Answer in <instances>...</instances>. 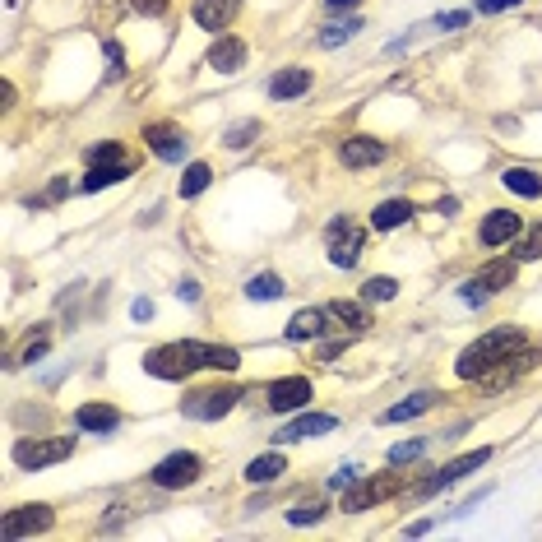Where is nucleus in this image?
<instances>
[{
  "label": "nucleus",
  "mask_w": 542,
  "mask_h": 542,
  "mask_svg": "<svg viewBox=\"0 0 542 542\" xmlns=\"http://www.w3.org/2000/svg\"><path fill=\"white\" fill-rule=\"evenodd\" d=\"M241 353L227 348V343H163V348H149L144 353V371L158 380H186L195 371H237Z\"/></svg>",
  "instance_id": "f257e3e1"
},
{
  "label": "nucleus",
  "mask_w": 542,
  "mask_h": 542,
  "mask_svg": "<svg viewBox=\"0 0 542 542\" xmlns=\"http://www.w3.org/2000/svg\"><path fill=\"white\" fill-rule=\"evenodd\" d=\"M181 297H186V302H200V283H195V278H186V283H181Z\"/></svg>",
  "instance_id": "58836bf2"
},
{
  "label": "nucleus",
  "mask_w": 542,
  "mask_h": 542,
  "mask_svg": "<svg viewBox=\"0 0 542 542\" xmlns=\"http://www.w3.org/2000/svg\"><path fill=\"white\" fill-rule=\"evenodd\" d=\"M394 292H399V283H394V278H371V283L362 288V297H371V302H390Z\"/></svg>",
  "instance_id": "473e14b6"
},
{
  "label": "nucleus",
  "mask_w": 542,
  "mask_h": 542,
  "mask_svg": "<svg viewBox=\"0 0 542 542\" xmlns=\"http://www.w3.org/2000/svg\"><path fill=\"white\" fill-rule=\"evenodd\" d=\"M130 5H135L139 14H163L167 5H172V0H130Z\"/></svg>",
  "instance_id": "c9c22d12"
},
{
  "label": "nucleus",
  "mask_w": 542,
  "mask_h": 542,
  "mask_svg": "<svg viewBox=\"0 0 542 542\" xmlns=\"http://www.w3.org/2000/svg\"><path fill=\"white\" fill-rule=\"evenodd\" d=\"M209 181H214V172H209V163H190L186 167V177H181V195H200L204 186H209Z\"/></svg>",
  "instance_id": "cd10ccee"
},
{
  "label": "nucleus",
  "mask_w": 542,
  "mask_h": 542,
  "mask_svg": "<svg viewBox=\"0 0 542 542\" xmlns=\"http://www.w3.org/2000/svg\"><path fill=\"white\" fill-rule=\"evenodd\" d=\"M492 459V450H468V454H459V459H450V464L436 473V478H427L422 487H417V496H436V492H445V487H454L459 478H468L473 468H482Z\"/></svg>",
  "instance_id": "6e6552de"
},
{
  "label": "nucleus",
  "mask_w": 542,
  "mask_h": 542,
  "mask_svg": "<svg viewBox=\"0 0 542 542\" xmlns=\"http://www.w3.org/2000/svg\"><path fill=\"white\" fill-rule=\"evenodd\" d=\"M524 348V334L519 329H492V334H482L478 343H468L464 353H459V380H478V376H492L496 366L515 362V353Z\"/></svg>",
  "instance_id": "f03ea898"
},
{
  "label": "nucleus",
  "mask_w": 542,
  "mask_h": 542,
  "mask_svg": "<svg viewBox=\"0 0 542 542\" xmlns=\"http://www.w3.org/2000/svg\"><path fill=\"white\" fill-rule=\"evenodd\" d=\"M130 316H135V320H149V316H153V302H149V297H139V302L130 306Z\"/></svg>",
  "instance_id": "4c0bfd02"
},
{
  "label": "nucleus",
  "mask_w": 542,
  "mask_h": 542,
  "mask_svg": "<svg viewBox=\"0 0 542 542\" xmlns=\"http://www.w3.org/2000/svg\"><path fill=\"white\" fill-rule=\"evenodd\" d=\"M107 61H112V75H121V70H126V65H121V47H116V42H107Z\"/></svg>",
  "instance_id": "ea45409f"
},
{
  "label": "nucleus",
  "mask_w": 542,
  "mask_h": 542,
  "mask_svg": "<svg viewBox=\"0 0 542 542\" xmlns=\"http://www.w3.org/2000/svg\"><path fill=\"white\" fill-rule=\"evenodd\" d=\"M329 320H339V325H348L353 334H362V329L371 325V316H366V306H357V302H329Z\"/></svg>",
  "instance_id": "393cba45"
},
{
  "label": "nucleus",
  "mask_w": 542,
  "mask_h": 542,
  "mask_svg": "<svg viewBox=\"0 0 542 542\" xmlns=\"http://www.w3.org/2000/svg\"><path fill=\"white\" fill-rule=\"evenodd\" d=\"M408 218H413V204H408V200H385L376 214H371V223H376L380 232H390V227L408 223Z\"/></svg>",
  "instance_id": "5701e85b"
},
{
  "label": "nucleus",
  "mask_w": 542,
  "mask_h": 542,
  "mask_svg": "<svg viewBox=\"0 0 542 542\" xmlns=\"http://www.w3.org/2000/svg\"><path fill=\"white\" fill-rule=\"evenodd\" d=\"M427 450V441H408V445H394L390 450V464H404V459H417V454Z\"/></svg>",
  "instance_id": "f704fd0d"
},
{
  "label": "nucleus",
  "mask_w": 542,
  "mask_h": 542,
  "mask_svg": "<svg viewBox=\"0 0 542 542\" xmlns=\"http://www.w3.org/2000/svg\"><path fill=\"white\" fill-rule=\"evenodd\" d=\"M209 65L223 70V75H237L241 65H246V42L241 38H218L214 51H209Z\"/></svg>",
  "instance_id": "a211bd4d"
},
{
  "label": "nucleus",
  "mask_w": 542,
  "mask_h": 542,
  "mask_svg": "<svg viewBox=\"0 0 542 542\" xmlns=\"http://www.w3.org/2000/svg\"><path fill=\"white\" fill-rule=\"evenodd\" d=\"M501 181L515 190V195H524V200H538V195H542V177L533 172V167H505Z\"/></svg>",
  "instance_id": "412c9836"
},
{
  "label": "nucleus",
  "mask_w": 542,
  "mask_h": 542,
  "mask_svg": "<svg viewBox=\"0 0 542 542\" xmlns=\"http://www.w3.org/2000/svg\"><path fill=\"white\" fill-rule=\"evenodd\" d=\"M473 283H478L482 292H501V288H515V260H492V265H482Z\"/></svg>",
  "instance_id": "6ab92c4d"
},
{
  "label": "nucleus",
  "mask_w": 542,
  "mask_h": 542,
  "mask_svg": "<svg viewBox=\"0 0 542 542\" xmlns=\"http://www.w3.org/2000/svg\"><path fill=\"white\" fill-rule=\"evenodd\" d=\"M306 404H311V380L306 376H288L269 385V408L274 413H292V408H306Z\"/></svg>",
  "instance_id": "9b49d317"
},
{
  "label": "nucleus",
  "mask_w": 542,
  "mask_h": 542,
  "mask_svg": "<svg viewBox=\"0 0 542 542\" xmlns=\"http://www.w3.org/2000/svg\"><path fill=\"white\" fill-rule=\"evenodd\" d=\"M200 473H204L200 454L181 450V454H167L163 464H153L149 482H153V487H163V492H177V487H195V482H200Z\"/></svg>",
  "instance_id": "20e7f679"
},
{
  "label": "nucleus",
  "mask_w": 542,
  "mask_h": 542,
  "mask_svg": "<svg viewBox=\"0 0 542 542\" xmlns=\"http://www.w3.org/2000/svg\"><path fill=\"white\" fill-rule=\"evenodd\" d=\"M255 135H260V121H237V126L227 130V149H246Z\"/></svg>",
  "instance_id": "c85d7f7f"
},
{
  "label": "nucleus",
  "mask_w": 542,
  "mask_h": 542,
  "mask_svg": "<svg viewBox=\"0 0 542 542\" xmlns=\"http://www.w3.org/2000/svg\"><path fill=\"white\" fill-rule=\"evenodd\" d=\"M431 404H436V394H431V390H422V394H413V399H404V404L385 408V422H408V417H422Z\"/></svg>",
  "instance_id": "b1692460"
},
{
  "label": "nucleus",
  "mask_w": 542,
  "mask_h": 542,
  "mask_svg": "<svg viewBox=\"0 0 542 542\" xmlns=\"http://www.w3.org/2000/svg\"><path fill=\"white\" fill-rule=\"evenodd\" d=\"M47 353V343H28V353H24V362H38V357Z\"/></svg>",
  "instance_id": "a19ab883"
},
{
  "label": "nucleus",
  "mask_w": 542,
  "mask_h": 542,
  "mask_svg": "<svg viewBox=\"0 0 542 542\" xmlns=\"http://www.w3.org/2000/svg\"><path fill=\"white\" fill-rule=\"evenodd\" d=\"M241 0H195V24L204 28V33H218V28H227L232 19H237Z\"/></svg>",
  "instance_id": "2eb2a0df"
},
{
  "label": "nucleus",
  "mask_w": 542,
  "mask_h": 542,
  "mask_svg": "<svg viewBox=\"0 0 542 542\" xmlns=\"http://www.w3.org/2000/svg\"><path fill=\"white\" fill-rule=\"evenodd\" d=\"M130 177V163H93L89 177H84V190H102V186H116V181Z\"/></svg>",
  "instance_id": "4be33fe9"
},
{
  "label": "nucleus",
  "mask_w": 542,
  "mask_h": 542,
  "mask_svg": "<svg viewBox=\"0 0 542 542\" xmlns=\"http://www.w3.org/2000/svg\"><path fill=\"white\" fill-rule=\"evenodd\" d=\"M306 89H311V70H278V75L269 79V98H274V102L302 98Z\"/></svg>",
  "instance_id": "f3484780"
},
{
  "label": "nucleus",
  "mask_w": 542,
  "mask_h": 542,
  "mask_svg": "<svg viewBox=\"0 0 542 542\" xmlns=\"http://www.w3.org/2000/svg\"><path fill=\"white\" fill-rule=\"evenodd\" d=\"M515 255H519V260H542V223L529 227V237L515 246Z\"/></svg>",
  "instance_id": "c756f323"
},
{
  "label": "nucleus",
  "mask_w": 542,
  "mask_h": 542,
  "mask_svg": "<svg viewBox=\"0 0 542 542\" xmlns=\"http://www.w3.org/2000/svg\"><path fill=\"white\" fill-rule=\"evenodd\" d=\"M510 5H519V0H478V14H501Z\"/></svg>",
  "instance_id": "e433bc0d"
},
{
  "label": "nucleus",
  "mask_w": 542,
  "mask_h": 542,
  "mask_svg": "<svg viewBox=\"0 0 542 542\" xmlns=\"http://www.w3.org/2000/svg\"><path fill=\"white\" fill-rule=\"evenodd\" d=\"M75 427L79 431H116L121 427V413H116L112 404H84V408H75Z\"/></svg>",
  "instance_id": "dca6fc26"
},
{
  "label": "nucleus",
  "mask_w": 542,
  "mask_h": 542,
  "mask_svg": "<svg viewBox=\"0 0 542 542\" xmlns=\"http://www.w3.org/2000/svg\"><path fill=\"white\" fill-rule=\"evenodd\" d=\"M325 320L329 311H297L288 320V343H306V339H316V334H325Z\"/></svg>",
  "instance_id": "aec40b11"
},
{
  "label": "nucleus",
  "mask_w": 542,
  "mask_h": 542,
  "mask_svg": "<svg viewBox=\"0 0 542 542\" xmlns=\"http://www.w3.org/2000/svg\"><path fill=\"white\" fill-rule=\"evenodd\" d=\"M325 510H329L325 501H302L297 510H288V519H292V524H316V519L325 515Z\"/></svg>",
  "instance_id": "2f4dec72"
},
{
  "label": "nucleus",
  "mask_w": 542,
  "mask_h": 542,
  "mask_svg": "<svg viewBox=\"0 0 542 542\" xmlns=\"http://www.w3.org/2000/svg\"><path fill=\"white\" fill-rule=\"evenodd\" d=\"M89 163H126V149H121V144H93L89 149Z\"/></svg>",
  "instance_id": "72a5a7b5"
},
{
  "label": "nucleus",
  "mask_w": 542,
  "mask_h": 542,
  "mask_svg": "<svg viewBox=\"0 0 542 542\" xmlns=\"http://www.w3.org/2000/svg\"><path fill=\"white\" fill-rule=\"evenodd\" d=\"M237 408V390H195L190 399H181V413L195 422H218Z\"/></svg>",
  "instance_id": "0eeeda50"
},
{
  "label": "nucleus",
  "mask_w": 542,
  "mask_h": 542,
  "mask_svg": "<svg viewBox=\"0 0 542 542\" xmlns=\"http://www.w3.org/2000/svg\"><path fill=\"white\" fill-rule=\"evenodd\" d=\"M325 246H329V260L339 269H353L357 255L366 251V227H357L353 218H334L325 227Z\"/></svg>",
  "instance_id": "7ed1b4c3"
},
{
  "label": "nucleus",
  "mask_w": 542,
  "mask_h": 542,
  "mask_svg": "<svg viewBox=\"0 0 542 542\" xmlns=\"http://www.w3.org/2000/svg\"><path fill=\"white\" fill-rule=\"evenodd\" d=\"M47 529H51V510H47V505H19V510H10L5 524H0L5 538H28V533H47Z\"/></svg>",
  "instance_id": "9d476101"
},
{
  "label": "nucleus",
  "mask_w": 542,
  "mask_h": 542,
  "mask_svg": "<svg viewBox=\"0 0 542 542\" xmlns=\"http://www.w3.org/2000/svg\"><path fill=\"white\" fill-rule=\"evenodd\" d=\"M385 144L380 139H366V135H353V139H343V149H339V158H343V167H376V163H385Z\"/></svg>",
  "instance_id": "4468645a"
},
{
  "label": "nucleus",
  "mask_w": 542,
  "mask_h": 542,
  "mask_svg": "<svg viewBox=\"0 0 542 542\" xmlns=\"http://www.w3.org/2000/svg\"><path fill=\"white\" fill-rule=\"evenodd\" d=\"M357 0H329V10H353Z\"/></svg>",
  "instance_id": "79ce46f5"
},
{
  "label": "nucleus",
  "mask_w": 542,
  "mask_h": 542,
  "mask_svg": "<svg viewBox=\"0 0 542 542\" xmlns=\"http://www.w3.org/2000/svg\"><path fill=\"white\" fill-rule=\"evenodd\" d=\"M278 473H288L283 454H260V459H251V464H246V482H274Z\"/></svg>",
  "instance_id": "a878e982"
},
{
  "label": "nucleus",
  "mask_w": 542,
  "mask_h": 542,
  "mask_svg": "<svg viewBox=\"0 0 542 542\" xmlns=\"http://www.w3.org/2000/svg\"><path fill=\"white\" fill-rule=\"evenodd\" d=\"M519 214H510V209H492V214L482 218L478 227V241L482 246H505V241H515L519 237Z\"/></svg>",
  "instance_id": "ddd939ff"
},
{
  "label": "nucleus",
  "mask_w": 542,
  "mask_h": 542,
  "mask_svg": "<svg viewBox=\"0 0 542 542\" xmlns=\"http://www.w3.org/2000/svg\"><path fill=\"white\" fill-rule=\"evenodd\" d=\"M246 297H251V302H274V297H283V278L278 274L251 278V283H246Z\"/></svg>",
  "instance_id": "bb28decb"
},
{
  "label": "nucleus",
  "mask_w": 542,
  "mask_h": 542,
  "mask_svg": "<svg viewBox=\"0 0 542 542\" xmlns=\"http://www.w3.org/2000/svg\"><path fill=\"white\" fill-rule=\"evenodd\" d=\"M339 427V417L334 413H302V417H292L283 431H274V441L278 445H292V441H311V436H325V431Z\"/></svg>",
  "instance_id": "1a4fd4ad"
},
{
  "label": "nucleus",
  "mask_w": 542,
  "mask_h": 542,
  "mask_svg": "<svg viewBox=\"0 0 542 542\" xmlns=\"http://www.w3.org/2000/svg\"><path fill=\"white\" fill-rule=\"evenodd\" d=\"M144 144H149L163 163H181L186 158V149H190V139L181 135L177 126H144Z\"/></svg>",
  "instance_id": "f8f14e48"
},
{
  "label": "nucleus",
  "mask_w": 542,
  "mask_h": 542,
  "mask_svg": "<svg viewBox=\"0 0 542 542\" xmlns=\"http://www.w3.org/2000/svg\"><path fill=\"white\" fill-rule=\"evenodd\" d=\"M399 487H404V478H399V473H380V478H371V482H357L353 492L343 496V510H348V515H362V510L380 505L385 496H394Z\"/></svg>",
  "instance_id": "423d86ee"
},
{
  "label": "nucleus",
  "mask_w": 542,
  "mask_h": 542,
  "mask_svg": "<svg viewBox=\"0 0 542 542\" xmlns=\"http://www.w3.org/2000/svg\"><path fill=\"white\" fill-rule=\"evenodd\" d=\"M75 454V436H51V441H19L14 445V464L19 468H47Z\"/></svg>",
  "instance_id": "39448f33"
},
{
  "label": "nucleus",
  "mask_w": 542,
  "mask_h": 542,
  "mask_svg": "<svg viewBox=\"0 0 542 542\" xmlns=\"http://www.w3.org/2000/svg\"><path fill=\"white\" fill-rule=\"evenodd\" d=\"M357 19H343V24H334V28H325V33H320V42H325V47H339V42H348L357 33Z\"/></svg>",
  "instance_id": "7c9ffc66"
}]
</instances>
